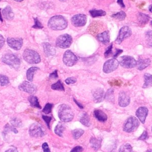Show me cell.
<instances>
[{
  "label": "cell",
  "mask_w": 152,
  "mask_h": 152,
  "mask_svg": "<svg viewBox=\"0 0 152 152\" xmlns=\"http://www.w3.org/2000/svg\"><path fill=\"white\" fill-rule=\"evenodd\" d=\"M64 129H65V127H64V125L61 123H59L55 126V128L54 129V132L57 135H58L59 137H62Z\"/></svg>",
  "instance_id": "83f0119b"
},
{
  "label": "cell",
  "mask_w": 152,
  "mask_h": 152,
  "mask_svg": "<svg viewBox=\"0 0 152 152\" xmlns=\"http://www.w3.org/2000/svg\"><path fill=\"white\" fill-rule=\"evenodd\" d=\"M151 64V60L150 59H140L137 62V68L139 70H142L147 68Z\"/></svg>",
  "instance_id": "44dd1931"
},
{
  "label": "cell",
  "mask_w": 152,
  "mask_h": 152,
  "mask_svg": "<svg viewBox=\"0 0 152 152\" xmlns=\"http://www.w3.org/2000/svg\"><path fill=\"white\" fill-rule=\"evenodd\" d=\"M72 37L68 34H64L59 36L56 40V46L62 49L68 48L72 43Z\"/></svg>",
  "instance_id": "8992f818"
},
{
  "label": "cell",
  "mask_w": 152,
  "mask_h": 152,
  "mask_svg": "<svg viewBox=\"0 0 152 152\" xmlns=\"http://www.w3.org/2000/svg\"><path fill=\"white\" fill-rule=\"evenodd\" d=\"M15 1H17V2H21V1H23V0H14Z\"/></svg>",
  "instance_id": "6f0895ef"
},
{
  "label": "cell",
  "mask_w": 152,
  "mask_h": 152,
  "mask_svg": "<svg viewBox=\"0 0 152 152\" xmlns=\"http://www.w3.org/2000/svg\"><path fill=\"white\" fill-rule=\"evenodd\" d=\"M42 118H43V120L45 121V122H46V124L48 127V128H50V126H49V123H50V121H51L52 118L50 117V116L43 115V116H42Z\"/></svg>",
  "instance_id": "7bdbcfd3"
},
{
  "label": "cell",
  "mask_w": 152,
  "mask_h": 152,
  "mask_svg": "<svg viewBox=\"0 0 152 152\" xmlns=\"http://www.w3.org/2000/svg\"><path fill=\"white\" fill-rule=\"evenodd\" d=\"M38 69H39V68L37 66H32V67L30 68L29 69H28V70L27 71V72H26V76H27V80L30 82H31L33 81V75H34V72Z\"/></svg>",
  "instance_id": "cb8c5ba5"
},
{
  "label": "cell",
  "mask_w": 152,
  "mask_h": 152,
  "mask_svg": "<svg viewBox=\"0 0 152 152\" xmlns=\"http://www.w3.org/2000/svg\"><path fill=\"white\" fill-rule=\"evenodd\" d=\"M112 46H113V45H112V44H110V45L107 48V49L106 50V51H105V52H104V56L106 57V58H107L109 56H110V55H111V53H112Z\"/></svg>",
  "instance_id": "60d3db41"
},
{
  "label": "cell",
  "mask_w": 152,
  "mask_h": 152,
  "mask_svg": "<svg viewBox=\"0 0 152 152\" xmlns=\"http://www.w3.org/2000/svg\"><path fill=\"white\" fill-rule=\"evenodd\" d=\"M132 34V31L131 28L128 26L122 27L119 31L118 36L115 40V42L118 44H120L125 39L129 37Z\"/></svg>",
  "instance_id": "30bf717a"
},
{
  "label": "cell",
  "mask_w": 152,
  "mask_h": 152,
  "mask_svg": "<svg viewBox=\"0 0 152 152\" xmlns=\"http://www.w3.org/2000/svg\"><path fill=\"white\" fill-rule=\"evenodd\" d=\"M151 132H152V126H151Z\"/></svg>",
  "instance_id": "680465c9"
},
{
  "label": "cell",
  "mask_w": 152,
  "mask_h": 152,
  "mask_svg": "<svg viewBox=\"0 0 152 152\" xmlns=\"http://www.w3.org/2000/svg\"><path fill=\"white\" fill-rule=\"evenodd\" d=\"M94 115L95 118L100 122H104L107 119V116L106 114L104 112H103L102 110H99V109L94 110Z\"/></svg>",
  "instance_id": "7402d4cb"
},
{
  "label": "cell",
  "mask_w": 152,
  "mask_h": 152,
  "mask_svg": "<svg viewBox=\"0 0 152 152\" xmlns=\"http://www.w3.org/2000/svg\"><path fill=\"white\" fill-rule=\"evenodd\" d=\"M48 27L53 30H61L65 29L68 25L66 20L62 15H55L48 21Z\"/></svg>",
  "instance_id": "6da1fadb"
},
{
  "label": "cell",
  "mask_w": 152,
  "mask_h": 152,
  "mask_svg": "<svg viewBox=\"0 0 152 152\" xmlns=\"http://www.w3.org/2000/svg\"><path fill=\"white\" fill-rule=\"evenodd\" d=\"M21 91L28 93L29 94H34L36 91V86L30 81H24L18 87Z\"/></svg>",
  "instance_id": "4fadbf2b"
},
{
  "label": "cell",
  "mask_w": 152,
  "mask_h": 152,
  "mask_svg": "<svg viewBox=\"0 0 152 152\" xmlns=\"http://www.w3.org/2000/svg\"><path fill=\"white\" fill-rule=\"evenodd\" d=\"M130 103V98L129 96L124 91H121L119 94L118 103L121 107H126Z\"/></svg>",
  "instance_id": "9a60e30c"
},
{
  "label": "cell",
  "mask_w": 152,
  "mask_h": 152,
  "mask_svg": "<svg viewBox=\"0 0 152 152\" xmlns=\"http://www.w3.org/2000/svg\"><path fill=\"white\" fill-rule=\"evenodd\" d=\"M72 132L74 138L75 140H77L84 134V131L81 129H75Z\"/></svg>",
  "instance_id": "836d02e7"
},
{
  "label": "cell",
  "mask_w": 152,
  "mask_h": 152,
  "mask_svg": "<svg viewBox=\"0 0 152 152\" xmlns=\"http://www.w3.org/2000/svg\"><path fill=\"white\" fill-rule=\"evenodd\" d=\"M11 125L14 126H17V127H19L21 126V122L20 119H18V118H13L11 120Z\"/></svg>",
  "instance_id": "ab89813d"
},
{
  "label": "cell",
  "mask_w": 152,
  "mask_h": 152,
  "mask_svg": "<svg viewBox=\"0 0 152 152\" xmlns=\"http://www.w3.org/2000/svg\"><path fill=\"white\" fill-rule=\"evenodd\" d=\"M23 57L24 61L30 64H38L41 61L39 53L36 51L30 49H26L24 50Z\"/></svg>",
  "instance_id": "3957f363"
},
{
  "label": "cell",
  "mask_w": 152,
  "mask_h": 152,
  "mask_svg": "<svg viewBox=\"0 0 152 152\" xmlns=\"http://www.w3.org/2000/svg\"><path fill=\"white\" fill-rule=\"evenodd\" d=\"M0 20H1V21H3L2 17V14H1V10H0Z\"/></svg>",
  "instance_id": "11a10c76"
},
{
  "label": "cell",
  "mask_w": 152,
  "mask_h": 152,
  "mask_svg": "<svg viewBox=\"0 0 152 152\" xmlns=\"http://www.w3.org/2000/svg\"><path fill=\"white\" fill-rule=\"evenodd\" d=\"M138 126V120L134 116H131L128 118L124 123L123 126V130L126 132H132L135 131Z\"/></svg>",
  "instance_id": "5b68a950"
},
{
  "label": "cell",
  "mask_w": 152,
  "mask_h": 152,
  "mask_svg": "<svg viewBox=\"0 0 152 152\" xmlns=\"http://www.w3.org/2000/svg\"><path fill=\"white\" fill-rule=\"evenodd\" d=\"M29 134L32 137L38 138L43 137L45 135V132L40 125L37 124H33L30 127Z\"/></svg>",
  "instance_id": "8fae6325"
},
{
  "label": "cell",
  "mask_w": 152,
  "mask_h": 152,
  "mask_svg": "<svg viewBox=\"0 0 152 152\" xmlns=\"http://www.w3.org/2000/svg\"><path fill=\"white\" fill-rule=\"evenodd\" d=\"M43 47L44 53L46 56H53L56 53L55 49L52 45H50L49 43L48 42L43 43Z\"/></svg>",
  "instance_id": "e0dca14e"
},
{
  "label": "cell",
  "mask_w": 152,
  "mask_h": 152,
  "mask_svg": "<svg viewBox=\"0 0 152 152\" xmlns=\"http://www.w3.org/2000/svg\"><path fill=\"white\" fill-rule=\"evenodd\" d=\"M7 44L12 49L18 50L21 49L23 45V39L21 38H12L8 37L7 39Z\"/></svg>",
  "instance_id": "5bb4252c"
},
{
  "label": "cell",
  "mask_w": 152,
  "mask_h": 152,
  "mask_svg": "<svg viewBox=\"0 0 152 152\" xmlns=\"http://www.w3.org/2000/svg\"><path fill=\"white\" fill-rule=\"evenodd\" d=\"M119 65V62L115 58L110 59L107 61L103 65V70L105 73H110L117 69Z\"/></svg>",
  "instance_id": "9c48e42d"
},
{
  "label": "cell",
  "mask_w": 152,
  "mask_h": 152,
  "mask_svg": "<svg viewBox=\"0 0 152 152\" xmlns=\"http://www.w3.org/2000/svg\"><path fill=\"white\" fill-rule=\"evenodd\" d=\"M9 82H10L9 79L7 76L0 74V84L2 86H5L8 84Z\"/></svg>",
  "instance_id": "e575fe53"
},
{
  "label": "cell",
  "mask_w": 152,
  "mask_h": 152,
  "mask_svg": "<svg viewBox=\"0 0 152 152\" xmlns=\"http://www.w3.org/2000/svg\"><path fill=\"white\" fill-rule=\"evenodd\" d=\"M117 2H118V4L121 7H122V8L125 7V5H124V2H123V0H118V1H117Z\"/></svg>",
  "instance_id": "f907efd6"
},
{
  "label": "cell",
  "mask_w": 152,
  "mask_h": 152,
  "mask_svg": "<svg viewBox=\"0 0 152 152\" xmlns=\"http://www.w3.org/2000/svg\"><path fill=\"white\" fill-rule=\"evenodd\" d=\"M5 152H18V151L15 148H11L7 150Z\"/></svg>",
  "instance_id": "816d5d0a"
},
{
  "label": "cell",
  "mask_w": 152,
  "mask_h": 152,
  "mask_svg": "<svg viewBox=\"0 0 152 152\" xmlns=\"http://www.w3.org/2000/svg\"><path fill=\"white\" fill-rule=\"evenodd\" d=\"M89 12L92 17H101L104 16L106 14V12L102 10H91L89 11Z\"/></svg>",
  "instance_id": "d4e9b609"
},
{
  "label": "cell",
  "mask_w": 152,
  "mask_h": 152,
  "mask_svg": "<svg viewBox=\"0 0 152 152\" xmlns=\"http://www.w3.org/2000/svg\"><path fill=\"white\" fill-rule=\"evenodd\" d=\"M146 152H152V149H150V150H148Z\"/></svg>",
  "instance_id": "9f6ffc18"
},
{
  "label": "cell",
  "mask_w": 152,
  "mask_h": 152,
  "mask_svg": "<svg viewBox=\"0 0 152 152\" xmlns=\"http://www.w3.org/2000/svg\"><path fill=\"white\" fill-rule=\"evenodd\" d=\"M71 23L75 27L84 26L87 22V17L83 14H78L74 15L71 20Z\"/></svg>",
  "instance_id": "7c38bea8"
},
{
  "label": "cell",
  "mask_w": 152,
  "mask_h": 152,
  "mask_svg": "<svg viewBox=\"0 0 152 152\" xmlns=\"http://www.w3.org/2000/svg\"><path fill=\"white\" fill-rule=\"evenodd\" d=\"M122 52V50H121V49H116V52L114 53V55H113V58H116L120 53H121Z\"/></svg>",
  "instance_id": "681fc988"
},
{
  "label": "cell",
  "mask_w": 152,
  "mask_h": 152,
  "mask_svg": "<svg viewBox=\"0 0 152 152\" xmlns=\"http://www.w3.org/2000/svg\"><path fill=\"white\" fill-rule=\"evenodd\" d=\"M118 152H134V151L132 150V146L129 144L126 143L122 145L120 147Z\"/></svg>",
  "instance_id": "f546056e"
},
{
  "label": "cell",
  "mask_w": 152,
  "mask_h": 152,
  "mask_svg": "<svg viewBox=\"0 0 152 152\" xmlns=\"http://www.w3.org/2000/svg\"><path fill=\"white\" fill-rule=\"evenodd\" d=\"M148 137V132L147 131H144L142 134L141 135V136L138 138L139 140H145L146 139H147Z\"/></svg>",
  "instance_id": "ee69618b"
},
{
  "label": "cell",
  "mask_w": 152,
  "mask_h": 152,
  "mask_svg": "<svg viewBox=\"0 0 152 152\" xmlns=\"http://www.w3.org/2000/svg\"><path fill=\"white\" fill-rule=\"evenodd\" d=\"M148 10H149V11H150L151 12H152V5H150L149 6Z\"/></svg>",
  "instance_id": "db71d44e"
},
{
  "label": "cell",
  "mask_w": 152,
  "mask_h": 152,
  "mask_svg": "<svg viewBox=\"0 0 152 152\" xmlns=\"http://www.w3.org/2000/svg\"><path fill=\"white\" fill-rule=\"evenodd\" d=\"M2 14L5 19L7 20H12L14 18V13L10 6H7L2 11Z\"/></svg>",
  "instance_id": "ffe728a7"
},
{
  "label": "cell",
  "mask_w": 152,
  "mask_h": 152,
  "mask_svg": "<svg viewBox=\"0 0 152 152\" xmlns=\"http://www.w3.org/2000/svg\"><path fill=\"white\" fill-rule=\"evenodd\" d=\"M146 40H147V44L152 47V31H148L146 33Z\"/></svg>",
  "instance_id": "8d00e7d4"
},
{
  "label": "cell",
  "mask_w": 152,
  "mask_h": 152,
  "mask_svg": "<svg viewBox=\"0 0 152 152\" xmlns=\"http://www.w3.org/2000/svg\"><path fill=\"white\" fill-rule=\"evenodd\" d=\"M58 116L62 122H69L74 118V112L70 106L66 104H62L59 107Z\"/></svg>",
  "instance_id": "7a4b0ae2"
},
{
  "label": "cell",
  "mask_w": 152,
  "mask_h": 152,
  "mask_svg": "<svg viewBox=\"0 0 152 152\" xmlns=\"http://www.w3.org/2000/svg\"><path fill=\"white\" fill-rule=\"evenodd\" d=\"M5 43V39L4 38V37L0 34V49L2 48V46H4Z\"/></svg>",
  "instance_id": "c3c4849f"
},
{
  "label": "cell",
  "mask_w": 152,
  "mask_h": 152,
  "mask_svg": "<svg viewBox=\"0 0 152 152\" xmlns=\"http://www.w3.org/2000/svg\"><path fill=\"white\" fill-rule=\"evenodd\" d=\"M119 64L124 68H132L137 65V61L132 56H123L120 57Z\"/></svg>",
  "instance_id": "52a82bcc"
},
{
  "label": "cell",
  "mask_w": 152,
  "mask_h": 152,
  "mask_svg": "<svg viewBox=\"0 0 152 152\" xmlns=\"http://www.w3.org/2000/svg\"><path fill=\"white\" fill-rule=\"evenodd\" d=\"M60 1H65V0H60Z\"/></svg>",
  "instance_id": "94428289"
},
{
  "label": "cell",
  "mask_w": 152,
  "mask_h": 152,
  "mask_svg": "<svg viewBox=\"0 0 152 152\" xmlns=\"http://www.w3.org/2000/svg\"><path fill=\"white\" fill-rule=\"evenodd\" d=\"M144 83L142 86V87L145 88L152 86V75L148 73H145L144 75Z\"/></svg>",
  "instance_id": "603a6c76"
},
{
  "label": "cell",
  "mask_w": 152,
  "mask_h": 152,
  "mask_svg": "<svg viewBox=\"0 0 152 152\" xmlns=\"http://www.w3.org/2000/svg\"><path fill=\"white\" fill-rule=\"evenodd\" d=\"M83 150V147L81 146H76L74 148H72L71 152H82Z\"/></svg>",
  "instance_id": "bcb514c9"
},
{
  "label": "cell",
  "mask_w": 152,
  "mask_h": 152,
  "mask_svg": "<svg viewBox=\"0 0 152 152\" xmlns=\"http://www.w3.org/2000/svg\"><path fill=\"white\" fill-rule=\"evenodd\" d=\"M97 39H98L99 41L102 42L103 44H104V45L108 44L110 41L109 32L106 31L103 33L98 34L97 35Z\"/></svg>",
  "instance_id": "d6986e66"
},
{
  "label": "cell",
  "mask_w": 152,
  "mask_h": 152,
  "mask_svg": "<svg viewBox=\"0 0 152 152\" xmlns=\"http://www.w3.org/2000/svg\"><path fill=\"white\" fill-rule=\"evenodd\" d=\"M80 122L86 126H89L90 125V118H89V116L88 115H87V113H84L81 118H80Z\"/></svg>",
  "instance_id": "f1b7e54d"
},
{
  "label": "cell",
  "mask_w": 152,
  "mask_h": 152,
  "mask_svg": "<svg viewBox=\"0 0 152 152\" xmlns=\"http://www.w3.org/2000/svg\"><path fill=\"white\" fill-rule=\"evenodd\" d=\"M77 81V79L74 77H69V78H67L65 82L66 83V84H74L75 83V82Z\"/></svg>",
  "instance_id": "b9f144b4"
},
{
  "label": "cell",
  "mask_w": 152,
  "mask_h": 152,
  "mask_svg": "<svg viewBox=\"0 0 152 152\" xmlns=\"http://www.w3.org/2000/svg\"><path fill=\"white\" fill-rule=\"evenodd\" d=\"M2 61L10 67L15 69L18 68L21 63L20 59L16 55L12 53L4 55L2 58Z\"/></svg>",
  "instance_id": "277c9868"
},
{
  "label": "cell",
  "mask_w": 152,
  "mask_h": 152,
  "mask_svg": "<svg viewBox=\"0 0 152 152\" xmlns=\"http://www.w3.org/2000/svg\"><path fill=\"white\" fill-rule=\"evenodd\" d=\"M34 24L32 26L33 28L39 29V28H42L43 27L42 23L39 21V20L37 18H34Z\"/></svg>",
  "instance_id": "f35d334b"
},
{
  "label": "cell",
  "mask_w": 152,
  "mask_h": 152,
  "mask_svg": "<svg viewBox=\"0 0 152 152\" xmlns=\"http://www.w3.org/2000/svg\"><path fill=\"white\" fill-rule=\"evenodd\" d=\"M113 88H110L107 90L104 98L107 100H113Z\"/></svg>",
  "instance_id": "d590c367"
},
{
  "label": "cell",
  "mask_w": 152,
  "mask_h": 152,
  "mask_svg": "<svg viewBox=\"0 0 152 152\" xmlns=\"http://www.w3.org/2000/svg\"><path fill=\"white\" fill-rule=\"evenodd\" d=\"M28 100L30 103V105L32 107H36L38 109H41V106L39 104V103L37 97H36L34 96H30L28 97Z\"/></svg>",
  "instance_id": "484cf974"
},
{
  "label": "cell",
  "mask_w": 152,
  "mask_h": 152,
  "mask_svg": "<svg viewBox=\"0 0 152 152\" xmlns=\"http://www.w3.org/2000/svg\"><path fill=\"white\" fill-rule=\"evenodd\" d=\"M93 96L95 102H100L103 100L104 96V91L102 88H97L93 92Z\"/></svg>",
  "instance_id": "ac0fdd59"
},
{
  "label": "cell",
  "mask_w": 152,
  "mask_h": 152,
  "mask_svg": "<svg viewBox=\"0 0 152 152\" xmlns=\"http://www.w3.org/2000/svg\"><path fill=\"white\" fill-rule=\"evenodd\" d=\"M49 78H58V74H57V70L54 71L53 72H52L49 75Z\"/></svg>",
  "instance_id": "7dc6e473"
},
{
  "label": "cell",
  "mask_w": 152,
  "mask_h": 152,
  "mask_svg": "<svg viewBox=\"0 0 152 152\" xmlns=\"http://www.w3.org/2000/svg\"><path fill=\"white\" fill-rule=\"evenodd\" d=\"M0 1H1V0H0Z\"/></svg>",
  "instance_id": "6125c7cd"
},
{
  "label": "cell",
  "mask_w": 152,
  "mask_h": 152,
  "mask_svg": "<svg viewBox=\"0 0 152 152\" xmlns=\"http://www.w3.org/2000/svg\"><path fill=\"white\" fill-rule=\"evenodd\" d=\"M150 17L148 15L143 14V13H138V20L140 23L142 24H145L149 20Z\"/></svg>",
  "instance_id": "4316f807"
},
{
  "label": "cell",
  "mask_w": 152,
  "mask_h": 152,
  "mask_svg": "<svg viewBox=\"0 0 152 152\" xmlns=\"http://www.w3.org/2000/svg\"><path fill=\"white\" fill-rule=\"evenodd\" d=\"M51 88L53 90H59V91H64L65 90L64 87L60 80H58L56 83H55V84H53L51 86Z\"/></svg>",
  "instance_id": "d6a6232c"
},
{
  "label": "cell",
  "mask_w": 152,
  "mask_h": 152,
  "mask_svg": "<svg viewBox=\"0 0 152 152\" xmlns=\"http://www.w3.org/2000/svg\"><path fill=\"white\" fill-rule=\"evenodd\" d=\"M77 61L78 58L73 52H72V51L68 50L64 53L63 56V62L66 66H72L77 63Z\"/></svg>",
  "instance_id": "ba28073f"
},
{
  "label": "cell",
  "mask_w": 152,
  "mask_h": 152,
  "mask_svg": "<svg viewBox=\"0 0 152 152\" xmlns=\"http://www.w3.org/2000/svg\"><path fill=\"white\" fill-rule=\"evenodd\" d=\"M151 25H152V21H151Z\"/></svg>",
  "instance_id": "91938a15"
},
{
  "label": "cell",
  "mask_w": 152,
  "mask_h": 152,
  "mask_svg": "<svg viewBox=\"0 0 152 152\" xmlns=\"http://www.w3.org/2000/svg\"><path fill=\"white\" fill-rule=\"evenodd\" d=\"M148 112V109L145 107H140L136 111L137 116L142 124L145 123V120L147 116Z\"/></svg>",
  "instance_id": "2e32d148"
},
{
  "label": "cell",
  "mask_w": 152,
  "mask_h": 152,
  "mask_svg": "<svg viewBox=\"0 0 152 152\" xmlns=\"http://www.w3.org/2000/svg\"><path fill=\"white\" fill-rule=\"evenodd\" d=\"M42 148L43 150V152H50V150L48 147V145L46 142H44L42 144Z\"/></svg>",
  "instance_id": "f6af8a7d"
},
{
  "label": "cell",
  "mask_w": 152,
  "mask_h": 152,
  "mask_svg": "<svg viewBox=\"0 0 152 152\" xmlns=\"http://www.w3.org/2000/svg\"><path fill=\"white\" fill-rule=\"evenodd\" d=\"M90 144L94 150H97L100 147L101 141L96 138L92 137L90 140Z\"/></svg>",
  "instance_id": "1f68e13d"
},
{
  "label": "cell",
  "mask_w": 152,
  "mask_h": 152,
  "mask_svg": "<svg viewBox=\"0 0 152 152\" xmlns=\"http://www.w3.org/2000/svg\"><path fill=\"white\" fill-rule=\"evenodd\" d=\"M74 101L75 102V103H76V104H77V105H78L80 108H81V109H82V108H83V106L81 105V104H80V103H78L77 101H76V100H75V99H74Z\"/></svg>",
  "instance_id": "f5cc1de1"
},
{
  "label": "cell",
  "mask_w": 152,
  "mask_h": 152,
  "mask_svg": "<svg viewBox=\"0 0 152 152\" xmlns=\"http://www.w3.org/2000/svg\"><path fill=\"white\" fill-rule=\"evenodd\" d=\"M53 107V104L52 103H47L45 106L44 107L43 109V112L45 113V114H48L51 112L52 108Z\"/></svg>",
  "instance_id": "74e56055"
},
{
  "label": "cell",
  "mask_w": 152,
  "mask_h": 152,
  "mask_svg": "<svg viewBox=\"0 0 152 152\" xmlns=\"http://www.w3.org/2000/svg\"><path fill=\"white\" fill-rule=\"evenodd\" d=\"M112 18H114L116 20H118L119 21L124 20L126 17V14L124 11H120L116 14H113L111 15Z\"/></svg>",
  "instance_id": "4dcf8cb0"
}]
</instances>
